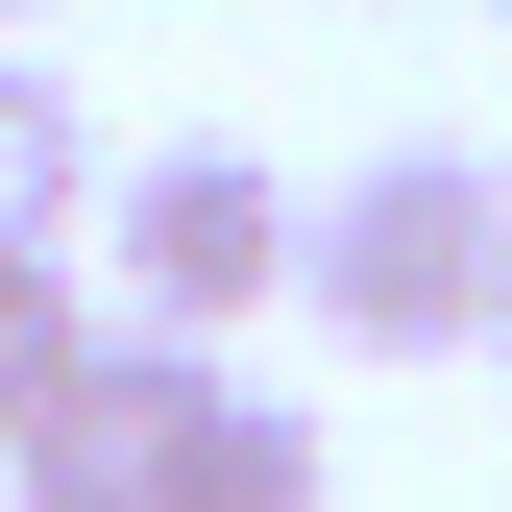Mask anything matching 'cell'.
<instances>
[{"label": "cell", "instance_id": "1", "mask_svg": "<svg viewBox=\"0 0 512 512\" xmlns=\"http://www.w3.org/2000/svg\"><path fill=\"white\" fill-rule=\"evenodd\" d=\"M317 342H366V366H464L488 342V293H512V171L488 147H366L342 196H317Z\"/></svg>", "mask_w": 512, "mask_h": 512}, {"label": "cell", "instance_id": "2", "mask_svg": "<svg viewBox=\"0 0 512 512\" xmlns=\"http://www.w3.org/2000/svg\"><path fill=\"white\" fill-rule=\"evenodd\" d=\"M98 269H122L147 342H244V317L317 269V196H293L269 147H147V171L98 196Z\"/></svg>", "mask_w": 512, "mask_h": 512}, {"label": "cell", "instance_id": "3", "mask_svg": "<svg viewBox=\"0 0 512 512\" xmlns=\"http://www.w3.org/2000/svg\"><path fill=\"white\" fill-rule=\"evenodd\" d=\"M317 488H342V439H317L293 391H244V366L196 391V439L147 464V512H317Z\"/></svg>", "mask_w": 512, "mask_h": 512}, {"label": "cell", "instance_id": "4", "mask_svg": "<svg viewBox=\"0 0 512 512\" xmlns=\"http://www.w3.org/2000/svg\"><path fill=\"white\" fill-rule=\"evenodd\" d=\"M74 196H98L74 74H25V49H0V269H49V244H74Z\"/></svg>", "mask_w": 512, "mask_h": 512}, {"label": "cell", "instance_id": "5", "mask_svg": "<svg viewBox=\"0 0 512 512\" xmlns=\"http://www.w3.org/2000/svg\"><path fill=\"white\" fill-rule=\"evenodd\" d=\"M98 342H122V317L74 293V244H49V269H0V464H25V439L98 391Z\"/></svg>", "mask_w": 512, "mask_h": 512}, {"label": "cell", "instance_id": "6", "mask_svg": "<svg viewBox=\"0 0 512 512\" xmlns=\"http://www.w3.org/2000/svg\"><path fill=\"white\" fill-rule=\"evenodd\" d=\"M74 512H147V488H74Z\"/></svg>", "mask_w": 512, "mask_h": 512}, {"label": "cell", "instance_id": "7", "mask_svg": "<svg viewBox=\"0 0 512 512\" xmlns=\"http://www.w3.org/2000/svg\"><path fill=\"white\" fill-rule=\"evenodd\" d=\"M488 366H512V293H488Z\"/></svg>", "mask_w": 512, "mask_h": 512}, {"label": "cell", "instance_id": "8", "mask_svg": "<svg viewBox=\"0 0 512 512\" xmlns=\"http://www.w3.org/2000/svg\"><path fill=\"white\" fill-rule=\"evenodd\" d=\"M0 25H25V0H0Z\"/></svg>", "mask_w": 512, "mask_h": 512}]
</instances>
